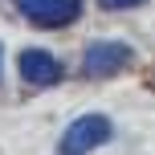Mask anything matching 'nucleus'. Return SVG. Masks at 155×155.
<instances>
[{"instance_id":"3","label":"nucleus","mask_w":155,"mask_h":155,"mask_svg":"<svg viewBox=\"0 0 155 155\" xmlns=\"http://www.w3.org/2000/svg\"><path fill=\"white\" fill-rule=\"evenodd\" d=\"M131 61H135V49L123 45V41H94L86 49V57H82V65H86L90 78H110V74H118Z\"/></svg>"},{"instance_id":"2","label":"nucleus","mask_w":155,"mask_h":155,"mask_svg":"<svg viewBox=\"0 0 155 155\" xmlns=\"http://www.w3.org/2000/svg\"><path fill=\"white\" fill-rule=\"evenodd\" d=\"M16 8L41 29H61L82 16V0H16Z\"/></svg>"},{"instance_id":"4","label":"nucleus","mask_w":155,"mask_h":155,"mask_svg":"<svg viewBox=\"0 0 155 155\" xmlns=\"http://www.w3.org/2000/svg\"><path fill=\"white\" fill-rule=\"evenodd\" d=\"M21 78L29 86H57L61 82V61L49 49H25L21 53Z\"/></svg>"},{"instance_id":"5","label":"nucleus","mask_w":155,"mask_h":155,"mask_svg":"<svg viewBox=\"0 0 155 155\" xmlns=\"http://www.w3.org/2000/svg\"><path fill=\"white\" fill-rule=\"evenodd\" d=\"M106 12H118V8H135V4H143V0H98Z\"/></svg>"},{"instance_id":"1","label":"nucleus","mask_w":155,"mask_h":155,"mask_svg":"<svg viewBox=\"0 0 155 155\" xmlns=\"http://www.w3.org/2000/svg\"><path fill=\"white\" fill-rule=\"evenodd\" d=\"M110 135H114V123H110L106 114H82V118H74V123L61 131L57 151L61 155H90L94 147L110 143Z\"/></svg>"}]
</instances>
